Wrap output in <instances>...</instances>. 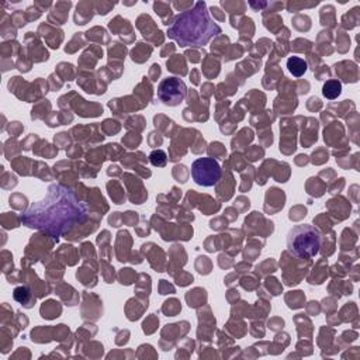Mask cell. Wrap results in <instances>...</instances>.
<instances>
[{"mask_svg":"<svg viewBox=\"0 0 360 360\" xmlns=\"http://www.w3.org/2000/svg\"><path fill=\"white\" fill-rule=\"evenodd\" d=\"M186 84L179 77H167L163 79L158 87L159 100L170 107L179 105L186 96Z\"/></svg>","mask_w":360,"mask_h":360,"instance_id":"5b68a950","label":"cell"},{"mask_svg":"<svg viewBox=\"0 0 360 360\" xmlns=\"http://www.w3.org/2000/svg\"><path fill=\"white\" fill-rule=\"evenodd\" d=\"M221 28L214 24L205 8V3H197L193 10H187L177 15L169 28V37L176 39L180 46L205 45Z\"/></svg>","mask_w":360,"mask_h":360,"instance_id":"7a4b0ae2","label":"cell"},{"mask_svg":"<svg viewBox=\"0 0 360 360\" xmlns=\"http://www.w3.org/2000/svg\"><path fill=\"white\" fill-rule=\"evenodd\" d=\"M287 68L290 70V73L295 77H300L305 73L307 70V62L298 56H291L288 60H287Z\"/></svg>","mask_w":360,"mask_h":360,"instance_id":"8992f818","label":"cell"},{"mask_svg":"<svg viewBox=\"0 0 360 360\" xmlns=\"http://www.w3.org/2000/svg\"><path fill=\"white\" fill-rule=\"evenodd\" d=\"M149 159L152 162L153 166H165L166 162H167V158H166V153L163 150H153L150 155H149Z\"/></svg>","mask_w":360,"mask_h":360,"instance_id":"ba28073f","label":"cell"},{"mask_svg":"<svg viewBox=\"0 0 360 360\" xmlns=\"http://www.w3.org/2000/svg\"><path fill=\"white\" fill-rule=\"evenodd\" d=\"M340 91H342V84L338 80H328L322 87V94L329 100L336 98L340 94Z\"/></svg>","mask_w":360,"mask_h":360,"instance_id":"52a82bcc","label":"cell"},{"mask_svg":"<svg viewBox=\"0 0 360 360\" xmlns=\"http://www.w3.org/2000/svg\"><path fill=\"white\" fill-rule=\"evenodd\" d=\"M287 246L294 256L300 259H309L319 250L321 235L312 225H297L288 232Z\"/></svg>","mask_w":360,"mask_h":360,"instance_id":"3957f363","label":"cell"},{"mask_svg":"<svg viewBox=\"0 0 360 360\" xmlns=\"http://www.w3.org/2000/svg\"><path fill=\"white\" fill-rule=\"evenodd\" d=\"M28 295H30V292H28V290H27L25 287H17V288L14 290V298H15L18 302H21V304L27 301Z\"/></svg>","mask_w":360,"mask_h":360,"instance_id":"9c48e42d","label":"cell"},{"mask_svg":"<svg viewBox=\"0 0 360 360\" xmlns=\"http://www.w3.org/2000/svg\"><path fill=\"white\" fill-rule=\"evenodd\" d=\"M48 191V195L27 212L28 218L35 217V222L30 226L45 228L58 236L86 219V205L77 201L69 188L53 184Z\"/></svg>","mask_w":360,"mask_h":360,"instance_id":"6da1fadb","label":"cell"},{"mask_svg":"<svg viewBox=\"0 0 360 360\" xmlns=\"http://www.w3.org/2000/svg\"><path fill=\"white\" fill-rule=\"evenodd\" d=\"M191 176L197 184L210 187L221 179V166L214 158H200L191 165Z\"/></svg>","mask_w":360,"mask_h":360,"instance_id":"277c9868","label":"cell"}]
</instances>
